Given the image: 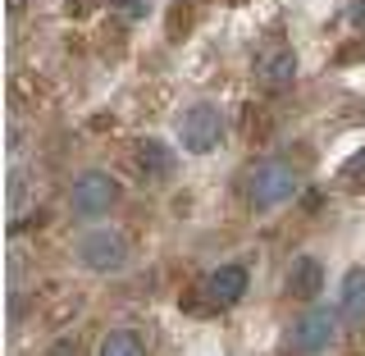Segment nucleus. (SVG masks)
<instances>
[{
	"label": "nucleus",
	"mask_w": 365,
	"mask_h": 356,
	"mask_svg": "<svg viewBox=\"0 0 365 356\" xmlns=\"http://www.w3.org/2000/svg\"><path fill=\"white\" fill-rule=\"evenodd\" d=\"M297 188H302V174H297L292 160H283V156L256 160V165L247 169V201H251V210H274V205L292 201Z\"/></svg>",
	"instance_id": "f257e3e1"
},
{
	"label": "nucleus",
	"mask_w": 365,
	"mask_h": 356,
	"mask_svg": "<svg viewBox=\"0 0 365 356\" xmlns=\"http://www.w3.org/2000/svg\"><path fill=\"white\" fill-rule=\"evenodd\" d=\"M73 256L91 274H119L128 265V238L114 233V228H91V233H83L73 243Z\"/></svg>",
	"instance_id": "f03ea898"
},
{
	"label": "nucleus",
	"mask_w": 365,
	"mask_h": 356,
	"mask_svg": "<svg viewBox=\"0 0 365 356\" xmlns=\"http://www.w3.org/2000/svg\"><path fill=\"white\" fill-rule=\"evenodd\" d=\"M178 142H182V151H192V156H210L215 146L224 142V114H220V106L197 101V106L182 110L178 114Z\"/></svg>",
	"instance_id": "7ed1b4c3"
},
{
	"label": "nucleus",
	"mask_w": 365,
	"mask_h": 356,
	"mask_svg": "<svg viewBox=\"0 0 365 356\" xmlns=\"http://www.w3.org/2000/svg\"><path fill=\"white\" fill-rule=\"evenodd\" d=\"M114 201H119V183H114V174H106V169H87V174H78L73 188H68V210H73L78 220H101V215L114 210Z\"/></svg>",
	"instance_id": "20e7f679"
},
{
	"label": "nucleus",
	"mask_w": 365,
	"mask_h": 356,
	"mask_svg": "<svg viewBox=\"0 0 365 356\" xmlns=\"http://www.w3.org/2000/svg\"><path fill=\"white\" fill-rule=\"evenodd\" d=\"M334 338H338V315L329 311V306H311V311L292 325V352H302V356L329 352Z\"/></svg>",
	"instance_id": "39448f33"
},
{
	"label": "nucleus",
	"mask_w": 365,
	"mask_h": 356,
	"mask_svg": "<svg viewBox=\"0 0 365 356\" xmlns=\"http://www.w3.org/2000/svg\"><path fill=\"white\" fill-rule=\"evenodd\" d=\"M247 279H251L247 265H220V270H210L201 279V293H205V302H210V306H220V311H224V306H237L247 297Z\"/></svg>",
	"instance_id": "423d86ee"
},
{
	"label": "nucleus",
	"mask_w": 365,
	"mask_h": 356,
	"mask_svg": "<svg viewBox=\"0 0 365 356\" xmlns=\"http://www.w3.org/2000/svg\"><path fill=\"white\" fill-rule=\"evenodd\" d=\"M319 288H324V265L315 256H297L288 265V293L311 302V297H319Z\"/></svg>",
	"instance_id": "0eeeda50"
},
{
	"label": "nucleus",
	"mask_w": 365,
	"mask_h": 356,
	"mask_svg": "<svg viewBox=\"0 0 365 356\" xmlns=\"http://www.w3.org/2000/svg\"><path fill=\"white\" fill-rule=\"evenodd\" d=\"M297 78V55L288 51V46H274V51L260 55V83L265 87H283Z\"/></svg>",
	"instance_id": "6e6552de"
},
{
	"label": "nucleus",
	"mask_w": 365,
	"mask_h": 356,
	"mask_svg": "<svg viewBox=\"0 0 365 356\" xmlns=\"http://www.w3.org/2000/svg\"><path fill=\"white\" fill-rule=\"evenodd\" d=\"M338 315H347V320H365V265L356 270H347V279H342V288H338Z\"/></svg>",
	"instance_id": "1a4fd4ad"
},
{
	"label": "nucleus",
	"mask_w": 365,
	"mask_h": 356,
	"mask_svg": "<svg viewBox=\"0 0 365 356\" xmlns=\"http://www.w3.org/2000/svg\"><path fill=\"white\" fill-rule=\"evenodd\" d=\"M137 165H142V178H169L174 174V151L165 142H155V137H146L137 146Z\"/></svg>",
	"instance_id": "9d476101"
},
{
	"label": "nucleus",
	"mask_w": 365,
	"mask_h": 356,
	"mask_svg": "<svg viewBox=\"0 0 365 356\" xmlns=\"http://www.w3.org/2000/svg\"><path fill=\"white\" fill-rule=\"evenodd\" d=\"M101 356H146V342L133 334V329H110L101 338Z\"/></svg>",
	"instance_id": "9b49d317"
},
{
	"label": "nucleus",
	"mask_w": 365,
	"mask_h": 356,
	"mask_svg": "<svg viewBox=\"0 0 365 356\" xmlns=\"http://www.w3.org/2000/svg\"><path fill=\"white\" fill-rule=\"evenodd\" d=\"M342 183H347L351 192H356V188H365V151H356V156L347 160V165H342Z\"/></svg>",
	"instance_id": "f8f14e48"
},
{
	"label": "nucleus",
	"mask_w": 365,
	"mask_h": 356,
	"mask_svg": "<svg viewBox=\"0 0 365 356\" xmlns=\"http://www.w3.org/2000/svg\"><path fill=\"white\" fill-rule=\"evenodd\" d=\"M51 356H83V347H78V338H60L51 347Z\"/></svg>",
	"instance_id": "ddd939ff"
},
{
	"label": "nucleus",
	"mask_w": 365,
	"mask_h": 356,
	"mask_svg": "<svg viewBox=\"0 0 365 356\" xmlns=\"http://www.w3.org/2000/svg\"><path fill=\"white\" fill-rule=\"evenodd\" d=\"M356 19H361V23H365V0H361V5H356Z\"/></svg>",
	"instance_id": "4468645a"
}]
</instances>
